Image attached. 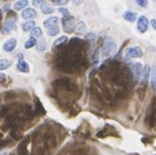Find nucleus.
<instances>
[{
  "instance_id": "nucleus-12",
  "label": "nucleus",
  "mask_w": 156,
  "mask_h": 155,
  "mask_svg": "<svg viewBox=\"0 0 156 155\" xmlns=\"http://www.w3.org/2000/svg\"><path fill=\"white\" fill-rule=\"evenodd\" d=\"M74 33L76 34H83L86 33V23L83 21H78L74 26Z\"/></svg>"
},
{
  "instance_id": "nucleus-4",
  "label": "nucleus",
  "mask_w": 156,
  "mask_h": 155,
  "mask_svg": "<svg viewBox=\"0 0 156 155\" xmlns=\"http://www.w3.org/2000/svg\"><path fill=\"white\" fill-rule=\"evenodd\" d=\"M131 70H133V76H134V81L139 82L142 78L143 74V65L140 63H135V64H131Z\"/></svg>"
},
{
  "instance_id": "nucleus-31",
  "label": "nucleus",
  "mask_w": 156,
  "mask_h": 155,
  "mask_svg": "<svg viewBox=\"0 0 156 155\" xmlns=\"http://www.w3.org/2000/svg\"><path fill=\"white\" fill-rule=\"evenodd\" d=\"M0 78H3V74L2 73H0Z\"/></svg>"
},
{
  "instance_id": "nucleus-2",
  "label": "nucleus",
  "mask_w": 156,
  "mask_h": 155,
  "mask_svg": "<svg viewBox=\"0 0 156 155\" xmlns=\"http://www.w3.org/2000/svg\"><path fill=\"white\" fill-rule=\"evenodd\" d=\"M143 56V51L142 48L135 46V47H129L126 50V54H125V59L129 60V59H138V57H142Z\"/></svg>"
},
{
  "instance_id": "nucleus-26",
  "label": "nucleus",
  "mask_w": 156,
  "mask_h": 155,
  "mask_svg": "<svg viewBox=\"0 0 156 155\" xmlns=\"http://www.w3.org/2000/svg\"><path fill=\"white\" fill-rule=\"evenodd\" d=\"M69 2L68 0H62V2H60V0H55V2H52V4H57V5H65V4H68Z\"/></svg>"
},
{
  "instance_id": "nucleus-20",
  "label": "nucleus",
  "mask_w": 156,
  "mask_h": 155,
  "mask_svg": "<svg viewBox=\"0 0 156 155\" xmlns=\"http://www.w3.org/2000/svg\"><path fill=\"white\" fill-rule=\"evenodd\" d=\"M68 42V37H60V38H57V39L53 42V47H58V46H61V45H64V43Z\"/></svg>"
},
{
  "instance_id": "nucleus-22",
  "label": "nucleus",
  "mask_w": 156,
  "mask_h": 155,
  "mask_svg": "<svg viewBox=\"0 0 156 155\" xmlns=\"http://www.w3.org/2000/svg\"><path fill=\"white\" fill-rule=\"evenodd\" d=\"M31 37H34V38H37V37H42V29L41 27H38V26H35L31 30Z\"/></svg>"
},
{
  "instance_id": "nucleus-13",
  "label": "nucleus",
  "mask_w": 156,
  "mask_h": 155,
  "mask_svg": "<svg viewBox=\"0 0 156 155\" xmlns=\"http://www.w3.org/2000/svg\"><path fill=\"white\" fill-rule=\"evenodd\" d=\"M142 78H143V82L147 84L151 78V67L150 65H146L143 67V74H142Z\"/></svg>"
},
{
  "instance_id": "nucleus-5",
  "label": "nucleus",
  "mask_w": 156,
  "mask_h": 155,
  "mask_svg": "<svg viewBox=\"0 0 156 155\" xmlns=\"http://www.w3.org/2000/svg\"><path fill=\"white\" fill-rule=\"evenodd\" d=\"M73 22H74V20H73L72 16L62 17V27H64V30L66 33H70V31L74 30V29H73Z\"/></svg>"
},
{
  "instance_id": "nucleus-28",
  "label": "nucleus",
  "mask_w": 156,
  "mask_h": 155,
  "mask_svg": "<svg viewBox=\"0 0 156 155\" xmlns=\"http://www.w3.org/2000/svg\"><path fill=\"white\" fill-rule=\"evenodd\" d=\"M136 4H138V5H140V7H143V8H146L148 5V2H143V0H138V2H136Z\"/></svg>"
},
{
  "instance_id": "nucleus-30",
  "label": "nucleus",
  "mask_w": 156,
  "mask_h": 155,
  "mask_svg": "<svg viewBox=\"0 0 156 155\" xmlns=\"http://www.w3.org/2000/svg\"><path fill=\"white\" fill-rule=\"evenodd\" d=\"M33 4H35V5H44V2H37V0H35V2H33Z\"/></svg>"
},
{
  "instance_id": "nucleus-8",
  "label": "nucleus",
  "mask_w": 156,
  "mask_h": 155,
  "mask_svg": "<svg viewBox=\"0 0 156 155\" xmlns=\"http://www.w3.org/2000/svg\"><path fill=\"white\" fill-rule=\"evenodd\" d=\"M16 46H17V41L14 39V38H11V39H8L3 45V50L5 52H12L14 48H16Z\"/></svg>"
},
{
  "instance_id": "nucleus-17",
  "label": "nucleus",
  "mask_w": 156,
  "mask_h": 155,
  "mask_svg": "<svg viewBox=\"0 0 156 155\" xmlns=\"http://www.w3.org/2000/svg\"><path fill=\"white\" fill-rule=\"evenodd\" d=\"M34 27H35V22H34V21H26L22 25V30L23 31H31Z\"/></svg>"
},
{
  "instance_id": "nucleus-21",
  "label": "nucleus",
  "mask_w": 156,
  "mask_h": 155,
  "mask_svg": "<svg viewBox=\"0 0 156 155\" xmlns=\"http://www.w3.org/2000/svg\"><path fill=\"white\" fill-rule=\"evenodd\" d=\"M34 46H37V39L34 37H30L29 39L25 42V48H31Z\"/></svg>"
},
{
  "instance_id": "nucleus-19",
  "label": "nucleus",
  "mask_w": 156,
  "mask_h": 155,
  "mask_svg": "<svg viewBox=\"0 0 156 155\" xmlns=\"http://www.w3.org/2000/svg\"><path fill=\"white\" fill-rule=\"evenodd\" d=\"M58 31H60V29H58L57 25L51 26V27H48V29H47V34H48L50 37H55V35H57Z\"/></svg>"
},
{
  "instance_id": "nucleus-14",
  "label": "nucleus",
  "mask_w": 156,
  "mask_h": 155,
  "mask_svg": "<svg viewBox=\"0 0 156 155\" xmlns=\"http://www.w3.org/2000/svg\"><path fill=\"white\" fill-rule=\"evenodd\" d=\"M150 82L152 85V89L156 91V64L154 65V68L151 69V78H150Z\"/></svg>"
},
{
  "instance_id": "nucleus-32",
  "label": "nucleus",
  "mask_w": 156,
  "mask_h": 155,
  "mask_svg": "<svg viewBox=\"0 0 156 155\" xmlns=\"http://www.w3.org/2000/svg\"><path fill=\"white\" fill-rule=\"evenodd\" d=\"M0 155H5V154H3V153H0Z\"/></svg>"
},
{
  "instance_id": "nucleus-29",
  "label": "nucleus",
  "mask_w": 156,
  "mask_h": 155,
  "mask_svg": "<svg viewBox=\"0 0 156 155\" xmlns=\"http://www.w3.org/2000/svg\"><path fill=\"white\" fill-rule=\"evenodd\" d=\"M150 23H151V26H152L155 30H156V18H152V20L150 21Z\"/></svg>"
},
{
  "instance_id": "nucleus-27",
  "label": "nucleus",
  "mask_w": 156,
  "mask_h": 155,
  "mask_svg": "<svg viewBox=\"0 0 156 155\" xmlns=\"http://www.w3.org/2000/svg\"><path fill=\"white\" fill-rule=\"evenodd\" d=\"M58 12H60L61 14H64V16H69V12H68V9L66 8H58Z\"/></svg>"
},
{
  "instance_id": "nucleus-3",
  "label": "nucleus",
  "mask_w": 156,
  "mask_h": 155,
  "mask_svg": "<svg viewBox=\"0 0 156 155\" xmlns=\"http://www.w3.org/2000/svg\"><path fill=\"white\" fill-rule=\"evenodd\" d=\"M148 25H150V21H148V18L146 16L138 17V20H136V29H138V31L140 34H143V33L147 31Z\"/></svg>"
},
{
  "instance_id": "nucleus-11",
  "label": "nucleus",
  "mask_w": 156,
  "mask_h": 155,
  "mask_svg": "<svg viewBox=\"0 0 156 155\" xmlns=\"http://www.w3.org/2000/svg\"><path fill=\"white\" fill-rule=\"evenodd\" d=\"M27 4H29L27 0H18V2L13 4V8H14V11H21V9L23 11V9H26Z\"/></svg>"
},
{
  "instance_id": "nucleus-9",
  "label": "nucleus",
  "mask_w": 156,
  "mask_h": 155,
  "mask_svg": "<svg viewBox=\"0 0 156 155\" xmlns=\"http://www.w3.org/2000/svg\"><path fill=\"white\" fill-rule=\"evenodd\" d=\"M122 17L125 18V21H128V22H135L136 20H138V14H136L135 12H133V11H126V12H124Z\"/></svg>"
},
{
  "instance_id": "nucleus-15",
  "label": "nucleus",
  "mask_w": 156,
  "mask_h": 155,
  "mask_svg": "<svg viewBox=\"0 0 156 155\" xmlns=\"http://www.w3.org/2000/svg\"><path fill=\"white\" fill-rule=\"evenodd\" d=\"M57 22H58L57 17H56V16H52V17L48 18V20H46V21H44V26L48 29V27H51V26L57 25Z\"/></svg>"
},
{
  "instance_id": "nucleus-1",
  "label": "nucleus",
  "mask_w": 156,
  "mask_h": 155,
  "mask_svg": "<svg viewBox=\"0 0 156 155\" xmlns=\"http://www.w3.org/2000/svg\"><path fill=\"white\" fill-rule=\"evenodd\" d=\"M117 50V45L115 41L112 39H108L105 42V45L103 47V50H101V56L103 57H109L111 55H113Z\"/></svg>"
},
{
  "instance_id": "nucleus-10",
  "label": "nucleus",
  "mask_w": 156,
  "mask_h": 155,
  "mask_svg": "<svg viewBox=\"0 0 156 155\" xmlns=\"http://www.w3.org/2000/svg\"><path fill=\"white\" fill-rule=\"evenodd\" d=\"M17 70L18 72H22V73H29L30 72V67H29V64L26 61H18V64H17Z\"/></svg>"
},
{
  "instance_id": "nucleus-16",
  "label": "nucleus",
  "mask_w": 156,
  "mask_h": 155,
  "mask_svg": "<svg viewBox=\"0 0 156 155\" xmlns=\"http://www.w3.org/2000/svg\"><path fill=\"white\" fill-rule=\"evenodd\" d=\"M12 65V60L8 59H0V70H5Z\"/></svg>"
},
{
  "instance_id": "nucleus-6",
  "label": "nucleus",
  "mask_w": 156,
  "mask_h": 155,
  "mask_svg": "<svg viewBox=\"0 0 156 155\" xmlns=\"http://www.w3.org/2000/svg\"><path fill=\"white\" fill-rule=\"evenodd\" d=\"M37 17V11L34 8H26L22 11V18L26 21H34V18Z\"/></svg>"
},
{
  "instance_id": "nucleus-23",
  "label": "nucleus",
  "mask_w": 156,
  "mask_h": 155,
  "mask_svg": "<svg viewBox=\"0 0 156 155\" xmlns=\"http://www.w3.org/2000/svg\"><path fill=\"white\" fill-rule=\"evenodd\" d=\"M46 47H47V43H46L44 39H43V41H41V43H38V45H37V50L39 52H42V51L46 50Z\"/></svg>"
},
{
  "instance_id": "nucleus-25",
  "label": "nucleus",
  "mask_w": 156,
  "mask_h": 155,
  "mask_svg": "<svg viewBox=\"0 0 156 155\" xmlns=\"http://www.w3.org/2000/svg\"><path fill=\"white\" fill-rule=\"evenodd\" d=\"M42 12L44 13V14H50V13L53 12V8L50 7V5H43V7H42Z\"/></svg>"
},
{
  "instance_id": "nucleus-18",
  "label": "nucleus",
  "mask_w": 156,
  "mask_h": 155,
  "mask_svg": "<svg viewBox=\"0 0 156 155\" xmlns=\"http://www.w3.org/2000/svg\"><path fill=\"white\" fill-rule=\"evenodd\" d=\"M99 59H100V48H96V50H94V54L91 56L92 64H98V63H99Z\"/></svg>"
},
{
  "instance_id": "nucleus-7",
  "label": "nucleus",
  "mask_w": 156,
  "mask_h": 155,
  "mask_svg": "<svg viewBox=\"0 0 156 155\" xmlns=\"http://www.w3.org/2000/svg\"><path fill=\"white\" fill-rule=\"evenodd\" d=\"M14 29H16V18H11V20H8L5 23H4L2 33L3 34H8L11 30H14Z\"/></svg>"
},
{
  "instance_id": "nucleus-24",
  "label": "nucleus",
  "mask_w": 156,
  "mask_h": 155,
  "mask_svg": "<svg viewBox=\"0 0 156 155\" xmlns=\"http://www.w3.org/2000/svg\"><path fill=\"white\" fill-rule=\"evenodd\" d=\"M86 41H89V42H95V41H96V34H95V33H87V34H86Z\"/></svg>"
}]
</instances>
